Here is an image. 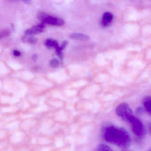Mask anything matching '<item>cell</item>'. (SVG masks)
<instances>
[{"label":"cell","instance_id":"obj_1","mask_svg":"<svg viewBox=\"0 0 151 151\" xmlns=\"http://www.w3.org/2000/svg\"><path fill=\"white\" fill-rule=\"evenodd\" d=\"M103 138L106 142L121 148H128L130 145L131 138L128 132L120 127L109 126L104 129Z\"/></svg>","mask_w":151,"mask_h":151},{"label":"cell","instance_id":"obj_2","mask_svg":"<svg viewBox=\"0 0 151 151\" xmlns=\"http://www.w3.org/2000/svg\"><path fill=\"white\" fill-rule=\"evenodd\" d=\"M116 113L121 119L128 122L134 116L131 108L125 102L121 103L117 106L116 109Z\"/></svg>","mask_w":151,"mask_h":151},{"label":"cell","instance_id":"obj_3","mask_svg":"<svg viewBox=\"0 0 151 151\" xmlns=\"http://www.w3.org/2000/svg\"><path fill=\"white\" fill-rule=\"evenodd\" d=\"M131 125L132 130L133 133L138 137H142L145 134V129L144 124L137 117L134 116L129 121Z\"/></svg>","mask_w":151,"mask_h":151},{"label":"cell","instance_id":"obj_4","mask_svg":"<svg viewBox=\"0 0 151 151\" xmlns=\"http://www.w3.org/2000/svg\"><path fill=\"white\" fill-rule=\"evenodd\" d=\"M38 18L44 24L58 26H62L64 24V21L61 18L50 16L44 13H40Z\"/></svg>","mask_w":151,"mask_h":151},{"label":"cell","instance_id":"obj_5","mask_svg":"<svg viewBox=\"0 0 151 151\" xmlns=\"http://www.w3.org/2000/svg\"><path fill=\"white\" fill-rule=\"evenodd\" d=\"M45 28V24L42 23L38 25H35L32 28H29L25 31V35L27 36H33L34 35L40 34L44 31Z\"/></svg>","mask_w":151,"mask_h":151},{"label":"cell","instance_id":"obj_6","mask_svg":"<svg viewBox=\"0 0 151 151\" xmlns=\"http://www.w3.org/2000/svg\"><path fill=\"white\" fill-rule=\"evenodd\" d=\"M143 105L146 112L151 116V97L145 98L143 100Z\"/></svg>","mask_w":151,"mask_h":151},{"label":"cell","instance_id":"obj_7","mask_svg":"<svg viewBox=\"0 0 151 151\" xmlns=\"http://www.w3.org/2000/svg\"><path fill=\"white\" fill-rule=\"evenodd\" d=\"M70 37L72 39L78 40H86L89 39V37L87 35L79 33H71Z\"/></svg>","mask_w":151,"mask_h":151},{"label":"cell","instance_id":"obj_8","mask_svg":"<svg viewBox=\"0 0 151 151\" xmlns=\"http://www.w3.org/2000/svg\"><path fill=\"white\" fill-rule=\"evenodd\" d=\"M113 17L109 13H106L102 17V24L103 26H106L112 21Z\"/></svg>","mask_w":151,"mask_h":151},{"label":"cell","instance_id":"obj_9","mask_svg":"<svg viewBox=\"0 0 151 151\" xmlns=\"http://www.w3.org/2000/svg\"><path fill=\"white\" fill-rule=\"evenodd\" d=\"M45 45L46 46L48 47H54L56 48L59 46L58 43L57 41L51 39H48L46 40L45 42Z\"/></svg>","mask_w":151,"mask_h":151},{"label":"cell","instance_id":"obj_10","mask_svg":"<svg viewBox=\"0 0 151 151\" xmlns=\"http://www.w3.org/2000/svg\"><path fill=\"white\" fill-rule=\"evenodd\" d=\"M29 37H27V35L26 36L22 37V40L24 42H27L29 44H35L37 42V39L35 38L34 37H30V36H28Z\"/></svg>","mask_w":151,"mask_h":151},{"label":"cell","instance_id":"obj_11","mask_svg":"<svg viewBox=\"0 0 151 151\" xmlns=\"http://www.w3.org/2000/svg\"><path fill=\"white\" fill-rule=\"evenodd\" d=\"M97 150L98 151H112V149L110 148V147L109 146L107 145H105V144H100L97 147Z\"/></svg>","mask_w":151,"mask_h":151},{"label":"cell","instance_id":"obj_12","mask_svg":"<svg viewBox=\"0 0 151 151\" xmlns=\"http://www.w3.org/2000/svg\"><path fill=\"white\" fill-rule=\"evenodd\" d=\"M9 34H10V32L9 30H3V31L1 32L0 37L1 38L2 37H8V36H9Z\"/></svg>","mask_w":151,"mask_h":151},{"label":"cell","instance_id":"obj_13","mask_svg":"<svg viewBox=\"0 0 151 151\" xmlns=\"http://www.w3.org/2000/svg\"><path fill=\"white\" fill-rule=\"evenodd\" d=\"M59 61L56 59H53L51 61V65L53 68H56L59 65Z\"/></svg>","mask_w":151,"mask_h":151},{"label":"cell","instance_id":"obj_14","mask_svg":"<svg viewBox=\"0 0 151 151\" xmlns=\"http://www.w3.org/2000/svg\"><path fill=\"white\" fill-rule=\"evenodd\" d=\"M8 1H11V2H16V1H23L24 3H26V4H30L32 1V0H8Z\"/></svg>","mask_w":151,"mask_h":151},{"label":"cell","instance_id":"obj_15","mask_svg":"<svg viewBox=\"0 0 151 151\" xmlns=\"http://www.w3.org/2000/svg\"><path fill=\"white\" fill-rule=\"evenodd\" d=\"M13 54H14V55L15 56H19L21 55L20 52L17 50H14L13 52Z\"/></svg>","mask_w":151,"mask_h":151},{"label":"cell","instance_id":"obj_16","mask_svg":"<svg viewBox=\"0 0 151 151\" xmlns=\"http://www.w3.org/2000/svg\"><path fill=\"white\" fill-rule=\"evenodd\" d=\"M37 55L35 54L33 55L32 56V60H37Z\"/></svg>","mask_w":151,"mask_h":151},{"label":"cell","instance_id":"obj_17","mask_svg":"<svg viewBox=\"0 0 151 151\" xmlns=\"http://www.w3.org/2000/svg\"><path fill=\"white\" fill-rule=\"evenodd\" d=\"M148 129L149 133H150V134H151V123L148 124Z\"/></svg>","mask_w":151,"mask_h":151},{"label":"cell","instance_id":"obj_18","mask_svg":"<svg viewBox=\"0 0 151 151\" xmlns=\"http://www.w3.org/2000/svg\"><path fill=\"white\" fill-rule=\"evenodd\" d=\"M142 110H143V109H142L141 107H139V108H137V112L138 113H139V114L142 113Z\"/></svg>","mask_w":151,"mask_h":151},{"label":"cell","instance_id":"obj_19","mask_svg":"<svg viewBox=\"0 0 151 151\" xmlns=\"http://www.w3.org/2000/svg\"><path fill=\"white\" fill-rule=\"evenodd\" d=\"M150 150V151H151V148H150V150Z\"/></svg>","mask_w":151,"mask_h":151}]
</instances>
